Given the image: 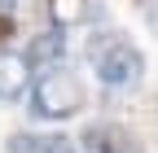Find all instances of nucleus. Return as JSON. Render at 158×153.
Here are the masks:
<instances>
[{
  "instance_id": "1",
  "label": "nucleus",
  "mask_w": 158,
  "mask_h": 153,
  "mask_svg": "<svg viewBox=\"0 0 158 153\" xmlns=\"http://www.w3.org/2000/svg\"><path fill=\"white\" fill-rule=\"evenodd\" d=\"M88 57L97 66V79H101L106 88H136L145 74V57L136 44H127L118 31H106L97 35V40L88 44Z\"/></svg>"
},
{
  "instance_id": "2",
  "label": "nucleus",
  "mask_w": 158,
  "mask_h": 153,
  "mask_svg": "<svg viewBox=\"0 0 158 153\" xmlns=\"http://www.w3.org/2000/svg\"><path fill=\"white\" fill-rule=\"evenodd\" d=\"M84 101H88L84 83H79L70 70H62V66L44 70L31 83V114L35 118H75V114L84 109Z\"/></svg>"
},
{
  "instance_id": "3",
  "label": "nucleus",
  "mask_w": 158,
  "mask_h": 153,
  "mask_svg": "<svg viewBox=\"0 0 158 153\" xmlns=\"http://www.w3.org/2000/svg\"><path fill=\"white\" fill-rule=\"evenodd\" d=\"M84 149L88 153H141V140L118 123H92L84 131Z\"/></svg>"
},
{
  "instance_id": "4",
  "label": "nucleus",
  "mask_w": 158,
  "mask_h": 153,
  "mask_svg": "<svg viewBox=\"0 0 158 153\" xmlns=\"http://www.w3.org/2000/svg\"><path fill=\"white\" fill-rule=\"evenodd\" d=\"M27 79H31V61L18 53H0V101H18L27 92Z\"/></svg>"
},
{
  "instance_id": "5",
  "label": "nucleus",
  "mask_w": 158,
  "mask_h": 153,
  "mask_svg": "<svg viewBox=\"0 0 158 153\" xmlns=\"http://www.w3.org/2000/svg\"><path fill=\"white\" fill-rule=\"evenodd\" d=\"M62 57H66V35H62V31H40L35 40L27 44V61L40 66V70L62 66Z\"/></svg>"
},
{
  "instance_id": "6",
  "label": "nucleus",
  "mask_w": 158,
  "mask_h": 153,
  "mask_svg": "<svg viewBox=\"0 0 158 153\" xmlns=\"http://www.w3.org/2000/svg\"><path fill=\"white\" fill-rule=\"evenodd\" d=\"M48 13H53V22L66 31V26L101 18V5H97V0H48Z\"/></svg>"
},
{
  "instance_id": "7",
  "label": "nucleus",
  "mask_w": 158,
  "mask_h": 153,
  "mask_svg": "<svg viewBox=\"0 0 158 153\" xmlns=\"http://www.w3.org/2000/svg\"><path fill=\"white\" fill-rule=\"evenodd\" d=\"M9 153H70V140L62 136H35V131H18L9 140Z\"/></svg>"
},
{
  "instance_id": "8",
  "label": "nucleus",
  "mask_w": 158,
  "mask_h": 153,
  "mask_svg": "<svg viewBox=\"0 0 158 153\" xmlns=\"http://www.w3.org/2000/svg\"><path fill=\"white\" fill-rule=\"evenodd\" d=\"M9 35H13V18H9V13H0V44L9 40Z\"/></svg>"
},
{
  "instance_id": "9",
  "label": "nucleus",
  "mask_w": 158,
  "mask_h": 153,
  "mask_svg": "<svg viewBox=\"0 0 158 153\" xmlns=\"http://www.w3.org/2000/svg\"><path fill=\"white\" fill-rule=\"evenodd\" d=\"M13 5H22V0H0V13H9Z\"/></svg>"
},
{
  "instance_id": "10",
  "label": "nucleus",
  "mask_w": 158,
  "mask_h": 153,
  "mask_svg": "<svg viewBox=\"0 0 158 153\" xmlns=\"http://www.w3.org/2000/svg\"><path fill=\"white\" fill-rule=\"evenodd\" d=\"M154 26H158V18H154Z\"/></svg>"
}]
</instances>
